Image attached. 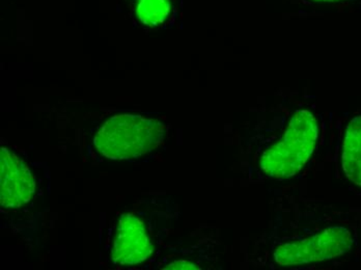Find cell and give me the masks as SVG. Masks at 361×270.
I'll use <instances>...</instances> for the list:
<instances>
[{
    "label": "cell",
    "instance_id": "3957f363",
    "mask_svg": "<svg viewBox=\"0 0 361 270\" xmlns=\"http://www.w3.org/2000/svg\"><path fill=\"white\" fill-rule=\"evenodd\" d=\"M353 243L354 234L349 228L331 226L308 238L283 243L275 250L274 259L283 266L310 264L343 256Z\"/></svg>",
    "mask_w": 361,
    "mask_h": 270
},
{
    "label": "cell",
    "instance_id": "9c48e42d",
    "mask_svg": "<svg viewBox=\"0 0 361 270\" xmlns=\"http://www.w3.org/2000/svg\"><path fill=\"white\" fill-rule=\"evenodd\" d=\"M165 269H197V267L195 266V264H192V263L180 260L171 263L169 266L165 267Z\"/></svg>",
    "mask_w": 361,
    "mask_h": 270
},
{
    "label": "cell",
    "instance_id": "7a4b0ae2",
    "mask_svg": "<svg viewBox=\"0 0 361 270\" xmlns=\"http://www.w3.org/2000/svg\"><path fill=\"white\" fill-rule=\"evenodd\" d=\"M318 136L316 115L308 109H299L283 136L262 155V171L275 179H288L298 174L314 153Z\"/></svg>",
    "mask_w": 361,
    "mask_h": 270
},
{
    "label": "cell",
    "instance_id": "ba28073f",
    "mask_svg": "<svg viewBox=\"0 0 361 270\" xmlns=\"http://www.w3.org/2000/svg\"><path fill=\"white\" fill-rule=\"evenodd\" d=\"M361 0H297L299 4H305L310 6H341L345 4H356Z\"/></svg>",
    "mask_w": 361,
    "mask_h": 270
},
{
    "label": "cell",
    "instance_id": "8992f818",
    "mask_svg": "<svg viewBox=\"0 0 361 270\" xmlns=\"http://www.w3.org/2000/svg\"><path fill=\"white\" fill-rule=\"evenodd\" d=\"M342 166L345 177L361 188V115L352 118L345 127Z\"/></svg>",
    "mask_w": 361,
    "mask_h": 270
},
{
    "label": "cell",
    "instance_id": "52a82bcc",
    "mask_svg": "<svg viewBox=\"0 0 361 270\" xmlns=\"http://www.w3.org/2000/svg\"><path fill=\"white\" fill-rule=\"evenodd\" d=\"M132 15L140 25L156 28L166 25L175 12V0H127Z\"/></svg>",
    "mask_w": 361,
    "mask_h": 270
},
{
    "label": "cell",
    "instance_id": "277c9868",
    "mask_svg": "<svg viewBox=\"0 0 361 270\" xmlns=\"http://www.w3.org/2000/svg\"><path fill=\"white\" fill-rule=\"evenodd\" d=\"M0 202L1 206L17 209L26 205L35 193V178L27 164L8 148L0 152Z\"/></svg>",
    "mask_w": 361,
    "mask_h": 270
},
{
    "label": "cell",
    "instance_id": "6da1fadb",
    "mask_svg": "<svg viewBox=\"0 0 361 270\" xmlns=\"http://www.w3.org/2000/svg\"><path fill=\"white\" fill-rule=\"evenodd\" d=\"M165 127L155 118L140 115H116L97 131L94 145L109 159H134L157 148L164 138Z\"/></svg>",
    "mask_w": 361,
    "mask_h": 270
},
{
    "label": "cell",
    "instance_id": "5b68a950",
    "mask_svg": "<svg viewBox=\"0 0 361 270\" xmlns=\"http://www.w3.org/2000/svg\"><path fill=\"white\" fill-rule=\"evenodd\" d=\"M153 252L145 223L131 214L121 216L114 238L111 258L114 264L133 266L147 260Z\"/></svg>",
    "mask_w": 361,
    "mask_h": 270
}]
</instances>
